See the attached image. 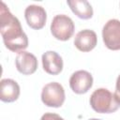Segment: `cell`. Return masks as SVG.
Returning a JSON list of instances; mask_svg holds the SVG:
<instances>
[{
	"label": "cell",
	"instance_id": "12",
	"mask_svg": "<svg viewBox=\"0 0 120 120\" xmlns=\"http://www.w3.org/2000/svg\"><path fill=\"white\" fill-rule=\"evenodd\" d=\"M72 12L79 18L87 20L93 16V8L86 0H68L67 1Z\"/></svg>",
	"mask_w": 120,
	"mask_h": 120
},
{
	"label": "cell",
	"instance_id": "4",
	"mask_svg": "<svg viewBox=\"0 0 120 120\" xmlns=\"http://www.w3.org/2000/svg\"><path fill=\"white\" fill-rule=\"evenodd\" d=\"M65 98L63 86L56 82L47 83L41 92V100L48 107H61L65 101Z\"/></svg>",
	"mask_w": 120,
	"mask_h": 120
},
{
	"label": "cell",
	"instance_id": "15",
	"mask_svg": "<svg viewBox=\"0 0 120 120\" xmlns=\"http://www.w3.org/2000/svg\"><path fill=\"white\" fill-rule=\"evenodd\" d=\"M90 120H100V119H97V118H93V119H90Z\"/></svg>",
	"mask_w": 120,
	"mask_h": 120
},
{
	"label": "cell",
	"instance_id": "6",
	"mask_svg": "<svg viewBox=\"0 0 120 120\" xmlns=\"http://www.w3.org/2000/svg\"><path fill=\"white\" fill-rule=\"evenodd\" d=\"M93 85V77L86 70H78L74 72L69 79V86L76 94L86 93Z\"/></svg>",
	"mask_w": 120,
	"mask_h": 120
},
{
	"label": "cell",
	"instance_id": "13",
	"mask_svg": "<svg viewBox=\"0 0 120 120\" xmlns=\"http://www.w3.org/2000/svg\"><path fill=\"white\" fill-rule=\"evenodd\" d=\"M40 120H64L60 115L56 113H51V112H46L43 114L40 118Z\"/></svg>",
	"mask_w": 120,
	"mask_h": 120
},
{
	"label": "cell",
	"instance_id": "8",
	"mask_svg": "<svg viewBox=\"0 0 120 120\" xmlns=\"http://www.w3.org/2000/svg\"><path fill=\"white\" fill-rule=\"evenodd\" d=\"M15 65L19 72L23 75H30L37 70L38 60L37 57L31 52L22 51L16 56Z\"/></svg>",
	"mask_w": 120,
	"mask_h": 120
},
{
	"label": "cell",
	"instance_id": "1",
	"mask_svg": "<svg viewBox=\"0 0 120 120\" xmlns=\"http://www.w3.org/2000/svg\"><path fill=\"white\" fill-rule=\"evenodd\" d=\"M0 32L5 46L14 52H21L28 46V38L22 31L20 21L9 11L4 2L0 8Z\"/></svg>",
	"mask_w": 120,
	"mask_h": 120
},
{
	"label": "cell",
	"instance_id": "9",
	"mask_svg": "<svg viewBox=\"0 0 120 120\" xmlns=\"http://www.w3.org/2000/svg\"><path fill=\"white\" fill-rule=\"evenodd\" d=\"M98 42V38L93 30L84 29L80 31L74 39L75 47L81 52H90L93 50Z\"/></svg>",
	"mask_w": 120,
	"mask_h": 120
},
{
	"label": "cell",
	"instance_id": "7",
	"mask_svg": "<svg viewBox=\"0 0 120 120\" xmlns=\"http://www.w3.org/2000/svg\"><path fill=\"white\" fill-rule=\"evenodd\" d=\"M24 16L27 24L33 29H41L46 23L47 14L41 6L30 5L25 8Z\"/></svg>",
	"mask_w": 120,
	"mask_h": 120
},
{
	"label": "cell",
	"instance_id": "5",
	"mask_svg": "<svg viewBox=\"0 0 120 120\" xmlns=\"http://www.w3.org/2000/svg\"><path fill=\"white\" fill-rule=\"evenodd\" d=\"M102 38L108 49L120 50V21L116 19L109 20L103 26Z\"/></svg>",
	"mask_w": 120,
	"mask_h": 120
},
{
	"label": "cell",
	"instance_id": "2",
	"mask_svg": "<svg viewBox=\"0 0 120 120\" xmlns=\"http://www.w3.org/2000/svg\"><path fill=\"white\" fill-rule=\"evenodd\" d=\"M90 105L94 111L99 113H110L120 108V100L114 93L106 88L95 90L90 97Z\"/></svg>",
	"mask_w": 120,
	"mask_h": 120
},
{
	"label": "cell",
	"instance_id": "14",
	"mask_svg": "<svg viewBox=\"0 0 120 120\" xmlns=\"http://www.w3.org/2000/svg\"><path fill=\"white\" fill-rule=\"evenodd\" d=\"M115 96L117 97V98L120 100V75L117 77L116 80V85H115Z\"/></svg>",
	"mask_w": 120,
	"mask_h": 120
},
{
	"label": "cell",
	"instance_id": "10",
	"mask_svg": "<svg viewBox=\"0 0 120 120\" xmlns=\"http://www.w3.org/2000/svg\"><path fill=\"white\" fill-rule=\"evenodd\" d=\"M43 69L52 75L59 74L63 69L62 57L53 51H48L42 54Z\"/></svg>",
	"mask_w": 120,
	"mask_h": 120
},
{
	"label": "cell",
	"instance_id": "11",
	"mask_svg": "<svg viewBox=\"0 0 120 120\" xmlns=\"http://www.w3.org/2000/svg\"><path fill=\"white\" fill-rule=\"evenodd\" d=\"M20 96V86L12 79H3L0 82V98L4 102H13Z\"/></svg>",
	"mask_w": 120,
	"mask_h": 120
},
{
	"label": "cell",
	"instance_id": "3",
	"mask_svg": "<svg viewBox=\"0 0 120 120\" xmlns=\"http://www.w3.org/2000/svg\"><path fill=\"white\" fill-rule=\"evenodd\" d=\"M74 22L67 15L60 14L54 16L51 23V32L52 36L59 40L69 39L74 33Z\"/></svg>",
	"mask_w": 120,
	"mask_h": 120
}]
</instances>
